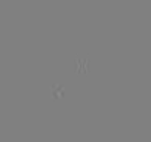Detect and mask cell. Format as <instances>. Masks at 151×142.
<instances>
[{"label": "cell", "instance_id": "6da1fadb", "mask_svg": "<svg viewBox=\"0 0 151 142\" xmlns=\"http://www.w3.org/2000/svg\"><path fill=\"white\" fill-rule=\"evenodd\" d=\"M74 70H76V73H88L89 71L88 56H76L74 58Z\"/></svg>", "mask_w": 151, "mask_h": 142}, {"label": "cell", "instance_id": "7a4b0ae2", "mask_svg": "<svg viewBox=\"0 0 151 142\" xmlns=\"http://www.w3.org/2000/svg\"><path fill=\"white\" fill-rule=\"evenodd\" d=\"M64 92H65V89H64V86H61V85H52V86H50V95H52L53 98L62 96Z\"/></svg>", "mask_w": 151, "mask_h": 142}]
</instances>
